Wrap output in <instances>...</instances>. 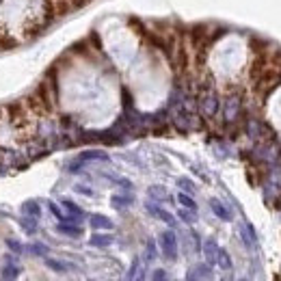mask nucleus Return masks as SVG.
I'll use <instances>...</instances> for the list:
<instances>
[{
    "label": "nucleus",
    "instance_id": "aec40b11",
    "mask_svg": "<svg viewBox=\"0 0 281 281\" xmlns=\"http://www.w3.org/2000/svg\"><path fill=\"white\" fill-rule=\"evenodd\" d=\"M139 281H141V279H139Z\"/></svg>",
    "mask_w": 281,
    "mask_h": 281
},
{
    "label": "nucleus",
    "instance_id": "9b49d317",
    "mask_svg": "<svg viewBox=\"0 0 281 281\" xmlns=\"http://www.w3.org/2000/svg\"><path fill=\"white\" fill-rule=\"evenodd\" d=\"M217 253H219V264H221L223 268H231V262H229V257H227L225 251H217Z\"/></svg>",
    "mask_w": 281,
    "mask_h": 281
},
{
    "label": "nucleus",
    "instance_id": "f8f14e48",
    "mask_svg": "<svg viewBox=\"0 0 281 281\" xmlns=\"http://www.w3.org/2000/svg\"><path fill=\"white\" fill-rule=\"evenodd\" d=\"M46 264L50 266L52 270H59V273H63V270H67L65 264H61V262H54V260H46Z\"/></svg>",
    "mask_w": 281,
    "mask_h": 281
},
{
    "label": "nucleus",
    "instance_id": "1a4fd4ad",
    "mask_svg": "<svg viewBox=\"0 0 281 281\" xmlns=\"http://www.w3.org/2000/svg\"><path fill=\"white\" fill-rule=\"evenodd\" d=\"M59 231L70 236H80V227H72V225H59Z\"/></svg>",
    "mask_w": 281,
    "mask_h": 281
},
{
    "label": "nucleus",
    "instance_id": "f3484780",
    "mask_svg": "<svg viewBox=\"0 0 281 281\" xmlns=\"http://www.w3.org/2000/svg\"><path fill=\"white\" fill-rule=\"evenodd\" d=\"M113 203H115L117 208H121L123 203H128V199H123V197H113Z\"/></svg>",
    "mask_w": 281,
    "mask_h": 281
},
{
    "label": "nucleus",
    "instance_id": "9d476101",
    "mask_svg": "<svg viewBox=\"0 0 281 281\" xmlns=\"http://www.w3.org/2000/svg\"><path fill=\"white\" fill-rule=\"evenodd\" d=\"M212 210H214V212H217V214H219L221 219H229V214H227V210H225V208H223V206H221V203H219V201H212Z\"/></svg>",
    "mask_w": 281,
    "mask_h": 281
},
{
    "label": "nucleus",
    "instance_id": "f257e3e1",
    "mask_svg": "<svg viewBox=\"0 0 281 281\" xmlns=\"http://www.w3.org/2000/svg\"><path fill=\"white\" fill-rule=\"evenodd\" d=\"M160 245H162L164 255H167L169 260L178 257V242H176V236H173L171 231H164V234L160 236Z\"/></svg>",
    "mask_w": 281,
    "mask_h": 281
},
{
    "label": "nucleus",
    "instance_id": "f03ea898",
    "mask_svg": "<svg viewBox=\"0 0 281 281\" xmlns=\"http://www.w3.org/2000/svg\"><path fill=\"white\" fill-rule=\"evenodd\" d=\"M17 275H20V268H17V266L13 264V262H11V264H7V266L3 268V281H15Z\"/></svg>",
    "mask_w": 281,
    "mask_h": 281
},
{
    "label": "nucleus",
    "instance_id": "7ed1b4c3",
    "mask_svg": "<svg viewBox=\"0 0 281 281\" xmlns=\"http://www.w3.org/2000/svg\"><path fill=\"white\" fill-rule=\"evenodd\" d=\"M24 214L37 219V217H39V206H37L35 201H26V203H24Z\"/></svg>",
    "mask_w": 281,
    "mask_h": 281
},
{
    "label": "nucleus",
    "instance_id": "4468645a",
    "mask_svg": "<svg viewBox=\"0 0 281 281\" xmlns=\"http://www.w3.org/2000/svg\"><path fill=\"white\" fill-rule=\"evenodd\" d=\"M180 203H182V206H186V208H190V210H195V201H192L188 195H180Z\"/></svg>",
    "mask_w": 281,
    "mask_h": 281
},
{
    "label": "nucleus",
    "instance_id": "0eeeda50",
    "mask_svg": "<svg viewBox=\"0 0 281 281\" xmlns=\"http://www.w3.org/2000/svg\"><path fill=\"white\" fill-rule=\"evenodd\" d=\"M26 251H31L35 255H48V247L46 245H28Z\"/></svg>",
    "mask_w": 281,
    "mask_h": 281
},
{
    "label": "nucleus",
    "instance_id": "6ab92c4d",
    "mask_svg": "<svg viewBox=\"0 0 281 281\" xmlns=\"http://www.w3.org/2000/svg\"><path fill=\"white\" fill-rule=\"evenodd\" d=\"M180 217H182L184 221H188V223H192V217H190V214H186V212H182V214H180Z\"/></svg>",
    "mask_w": 281,
    "mask_h": 281
},
{
    "label": "nucleus",
    "instance_id": "423d86ee",
    "mask_svg": "<svg viewBox=\"0 0 281 281\" xmlns=\"http://www.w3.org/2000/svg\"><path fill=\"white\" fill-rule=\"evenodd\" d=\"M22 227H24V231H28V234H35V231H37L35 219H33V217H26V219L22 221Z\"/></svg>",
    "mask_w": 281,
    "mask_h": 281
},
{
    "label": "nucleus",
    "instance_id": "6e6552de",
    "mask_svg": "<svg viewBox=\"0 0 281 281\" xmlns=\"http://www.w3.org/2000/svg\"><path fill=\"white\" fill-rule=\"evenodd\" d=\"M48 206H50V212H52V214H54L56 219H59V221H63V223H67V221H72L70 217H65V214H63V212H61L59 208H56V206H54V203H48Z\"/></svg>",
    "mask_w": 281,
    "mask_h": 281
},
{
    "label": "nucleus",
    "instance_id": "dca6fc26",
    "mask_svg": "<svg viewBox=\"0 0 281 281\" xmlns=\"http://www.w3.org/2000/svg\"><path fill=\"white\" fill-rule=\"evenodd\" d=\"M214 251H217V247H214V242H206V253H208V257H210V262H214Z\"/></svg>",
    "mask_w": 281,
    "mask_h": 281
},
{
    "label": "nucleus",
    "instance_id": "ddd939ff",
    "mask_svg": "<svg viewBox=\"0 0 281 281\" xmlns=\"http://www.w3.org/2000/svg\"><path fill=\"white\" fill-rule=\"evenodd\" d=\"M7 247L11 249V251H15V253H22V251H24V247H22L17 240H13V238H11V240H7Z\"/></svg>",
    "mask_w": 281,
    "mask_h": 281
},
{
    "label": "nucleus",
    "instance_id": "20e7f679",
    "mask_svg": "<svg viewBox=\"0 0 281 281\" xmlns=\"http://www.w3.org/2000/svg\"><path fill=\"white\" fill-rule=\"evenodd\" d=\"M91 225H93V227H104V229H109V227H113V223L106 219V217H93V219H91Z\"/></svg>",
    "mask_w": 281,
    "mask_h": 281
},
{
    "label": "nucleus",
    "instance_id": "2eb2a0df",
    "mask_svg": "<svg viewBox=\"0 0 281 281\" xmlns=\"http://www.w3.org/2000/svg\"><path fill=\"white\" fill-rule=\"evenodd\" d=\"M63 206H65L67 210H70V212H72V214H78V217H82V210H80L78 206H74V203H72V201H65V203H63Z\"/></svg>",
    "mask_w": 281,
    "mask_h": 281
},
{
    "label": "nucleus",
    "instance_id": "a211bd4d",
    "mask_svg": "<svg viewBox=\"0 0 281 281\" xmlns=\"http://www.w3.org/2000/svg\"><path fill=\"white\" fill-rule=\"evenodd\" d=\"M139 268V262H134V264H132V268H130V275H128V281H132V277H134V270H137Z\"/></svg>",
    "mask_w": 281,
    "mask_h": 281
},
{
    "label": "nucleus",
    "instance_id": "39448f33",
    "mask_svg": "<svg viewBox=\"0 0 281 281\" xmlns=\"http://www.w3.org/2000/svg\"><path fill=\"white\" fill-rule=\"evenodd\" d=\"M91 245L93 247H109L111 245V236H98V234H95L91 238Z\"/></svg>",
    "mask_w": 281,
    "mask_h": 281
}]
</instances>
